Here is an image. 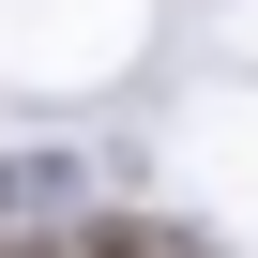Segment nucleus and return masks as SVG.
Segmentation results:
<instances>
[{
	"instance_id": "2",
	"label": "nucleus",
	"mask_w": 258,
	"mask_h": 258,
	"mask_svg": "<svg viewBox=\"0 0 258 258\" xmlns=\"http://www.w3.org/2000/svg\"><path fill=\"white\" fill-rule=\"evenodd\" d=\"M31 258H46V243H31Z\"/></svg>"
},
{
	"instance_id": "1",
	"label": "nucleus",
	"mask_w": 258,
	"mask_h": 258,
	"mask_svg": "<svg viewBox=\"0 0 258 258\" xmlns=\"http://www.w3.org/2000/svg\"><path fill=\"white\" fill-rule=\"evenodd\" d=\"M91 258H167V228H91Z\"/></svg>"
}]
</instances>
